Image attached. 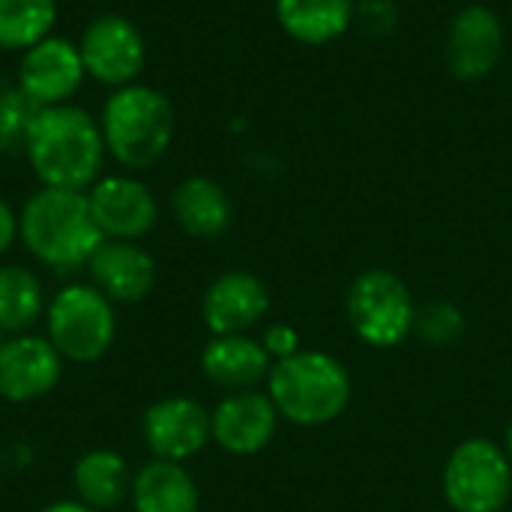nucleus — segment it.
I'll return each mask as SVG.
<instances>
[{"label": "nucleus", "instance_id": "f257e3e1", "mask_svg": "<svg viewBox=\"0 0 512 512\" xmlns=\"http://www.w3.org/2000/svg\"><path fill=\"white\" fill-rule=\"evenodd\" d=\"M24 156L42 186L87 192L105 168V141L99 120L81 105L39 108Z\"/></svg>", "mask_w": 512, "mask_h": 512}, {"label": "nucleus", "instance_id": "f03ea898", "mask_svg": "<svg viewBox=\"0 0 512 512\" xmlns=\"http://www.w3.org/2000/svg\"><path fill=\"white\" fill-rule=\"evenodd\" d=\"M18 240L48 270L69 273L87 267L105 237L93 222L87 192L42 186L18 213Z\"/></svg>", "mask_w": 512, "mask_h": 512}, {"label": "nucleus", "instance_id": "7ed1b4c3", "mask_svg": "<svg viewBox=\"0 0 512 512\" xmlns=\"http://www.w3.org/2000/svg\"><path fill=\"white\" fill-rule=\"evenodd\" d=\"M99 129L108 156L126 171L153 168L174 138V105L150 84L117 87L99 114Z\"/></svg>", "mask_w": 512, "mask_h": 512}, {"label": "nucleus", "instance_id": "20e7f679", "mask_svg": "<svg viewBox=\"0 0 512 512\" xmlns=\"http://www.w3.org/2000/svg\"><path fill=\"white\" fill-rule=\"evenodd\" d=\"M351 393L348 369L324 351H297L273 363L267 375V396L279 417L303 429L339 420L351 405Z\"/></svg>", "mask_w": 512, "mask_h": 512}, {"label": "nucleus", "instance_id": "39448f33", "mask_svg": "<svg viewBox=\"0 0 512 512\" xmlns=\"http://www.w3.org/2000/svg\"><path fill=\"white\" fill-rule=\"evenodd\" d=\"M45 336L63 360L96 363L117 336L114 303L93 285H66L45 306Z\"/></svg>", "mask_w": 512, "mask_h": 512}, {"label": "nucleus", "instance_id": "423d86ee", "mask_svg": "<svg viewBox=\"0 0 512 512\" xmlns=\"http://www.w3.org/2000/svg\"><path fill=\"white\" fill-rule=\"evenodd\" d=\"M345 315L354 336L378 351L399 348L408 336H414L417 303L411 288L390 270H366L360 273L345 297Z\"/></svg>", "mask_w": 512, "mask_h": 512}, {"label": "nucleus", "instance_id": "0eeeda50", "mask_svg": "<svg viewBox=\"0 0 512 512\" xmlns=\"http://www.w3.org/2000/svg\"><path fill=\"white\" fill-rule=\"evenodd\" d=\"M441 486L456 512H504L512 498V462L501 444L468 438L447 456Z\"/></svg>", "mask_w": 512, "mask_h": 512}, {"label": "nucleus", "instance_id": "6e6552de", "mask_svg": "<svg viewBox=\"0 0 512 512\" xmlns=\"http://www.w3.org/2000/svg\"><path fill=\"white\" fill-rule=\"evenodd\" d=\"M78 54L87 78L117 90L135 84L147 60V45L141 30L126 15L108 12V15H96L81 30Z\"/></svg>", "mask_w": 512, "mask_h": 512}, {"label": "nucleus", "instance_id": "1a4fd4ad", "mask_svg": "<svg viewBox=\"0 0 512 512\" xmlns=\"http://www.w3.org/2000/svg\"><path fill=\"white\" fill-rule=\"evenodd\" d=\"M87 72L78 54V42L63 36H45L42 42L21 51L15 87H21L39 108L69 105L81 90Z\"/></svg>", "mask_w": 512, "mask_h": 512}, {"label": "nucleus", "instance_id": "9d476101", "mask_svg": "<svg viewBox=\"0 0 512 512\" xmlns=\"http://www.w3.org/2000/svg\"><path fill=\"white\" fill-rule=\"evenodd\" d=\"M90 213L105 240H141L159 219V204L147 183L132 174L99 177L87 189Z\"/></svg>", "mask_w": 512, "mask_h": 512}, {"label": "nucleus", "instance_id": "9b49d317", "mask_svg": "<svg viewBox=\"0 0 512 512\" xmlns=\"http://www.w3.org/2000/svg\"><path fill=\"white\" fill-rule=\"evenodd\" d=\"M141 435L153 459L189 462L210 441V411L189 396H168L153 402L141 417Z\"/></svg>", "mask_w": 512, "mask_h": 512}, {"label": "nucleus", "instance_id": "f8f14e48", "mask_svg": "<svg viewBox=\"0 0 512 512\" xmlns=\"http://www.w3.org/2000/svg\"><path fill=\"white\" fill-rule=\"evenodd\" d=\"M63 357L48 342V336L18 333L0 345V399L6 402H36L48 396L63 375Z\"/></svg>", "mask_w": 512, "mask_h": 512}, {"label": "nucleus", "instance_id": "ddd939ff", "mask_svg": "<svg viewBox=\"0 0 512 512\" xmlns=\"http://www.w3.org/2000/svg\"><path fill=\"white\" fill-rule=\"evenodd\" d=\"M279 420L282 417L267 393L240 390V393H228L210 411V432L216 447H222L225 453L255 456L273 441Z\"/></svg>", "mask_w": 512, "mask_h": 512}, {"label": "nucleus", "instance_id": "4468645a", "mask_svg": "<svg viewBox=\"0 0 512 512\" xmlns=\"http://www.w3.org/2000/svg\"><path fill=\"white\" fill-rule=\"evenodd\" d=\"M447 66L459 81L486 78L504 54V27L489 6H465L447 30Z\"/></svg>", "mask_w": 512, "mask_h": 512}, {"label": "nucleus", "instance_id": "2eb2a0df", "mask_svg": "<svg viewBox=\"0 0 512 512\" xmlns=\"http://www.w3.org/2000/svg\"><path fill=\"white\" fill-rule=\"evenodd\" d=\"M270 312L267 285L246 270H228L210 282L201 300V318L213 336L249 333Z\"/></svg>", "mask_w": 512, "mask_h": 512}, {"label": "nucleus", "instance_id": "dca6fc26", "mask_svg": "<svg viewBox=\"0 0 512 512\" xmlns=\"http://www.w3.org/2000/svg\"><path fill=\"white\" fill-rule=\"evenodd\" d=\"M90 285L111 303H138L156 285V261L135 240H102L87 261Z\"/></svg>", "mask_w": 512, "mask_h": 512}, {"label": "nucleus", "instance_id": "f3484780", "mask_svg": "<svg viewBox=\"0 0 512 512\" xmlns=\"http://www.w3.org/2000/svg\"><path fill=\"white\" fill-rule=\"evenodd\" d=\"M273 369L270 354L249 333L213 336L201 351V372L210 384L228 393L255 390V384L267 381Z\"/></svg>", "mask_w": 512, "mask_h": 512}, {"label": "nucleus", "instance_id": "a211bd4d", "mask_svg": "<svg viewBox=\"0 0 512 512\" xmlns=\"http://www.w3.org/2000/svg\"><path fill=\"white\" fill-rule=\"evenodd\" d=\"M171 216L189 237L216 240L231 228L234 204L216 180L186 177L171 195Z\"/></svg>", "mask_w": 512, "mask_h": 512}, {"label": "nucleus", "instance_id": "6ab92c4d", "mask_svg": "<svg viewBox=\"0 0 512 512\" xmlns=\"http://www.w3.org/2000/svg\"><path fill=\"white\" fill-rule=\"evenodd\" d=\"M129 501L135 512H198V486L180 462L150 459L132 474Z\"/></svg>", "mask_w": 512, "mask_h": 512}, {"label": "nucleus", "instance_id": "aec40b11", "mask_svg": "<svg viewBox=\"0 0 512 512\" xmlns=\"http://www.w3.org/2000/svg\"><path fill=\"white\" fill-rule=\"evenodd\" d=\"M72 486L84 507L108 512L129 498L132 474L126 468V459L117 456L114 450H90L75 462Z\"/></svg>", "mask_w": 512, "mask_h": 512}, {"label": "nucleus", "instance_id": "412c9836", "mask_svg": "<svg viewBox=\"0 0 512 512\" xmlns=\"http://www.w3.org/2000/svg\"><path fill=\"white\" fill-rule=\"evenodd\" d=\"M351 0H276L282 30L306 45H324L342 36L351 24Z\"/></svg>", "mask_w": 512, "mask_h": 512}, {"label": "nucleus", "instance_id": "4be33fe9", "mask_svg": "<svg viewBox=\"0 0 512 512\" xmlns=\"http://www.w3.org/2000/svg\"><path fill=\"white\" fill-rule=\"evenodd\" d=\"M45 315V288L30 267H0V333H27Z\"/></svg>", "mask_w": 512, "mask_h": 512}, {"label": "nucleus", "instance_id": "5701e85b", "mask_svg": "<svg viewBox=\"0 0 512 512\" xmlns=\"http://www.w3.org/2000/svg\"><path fill=\"white\" fill-rule=\"evenodd\" d=\"M57 24V0H0V48L27 51L51 36Z\"/></svg>", "mask_w": 512, "mask_h": 512}, {"label": "nucleus", "instance_id": "b1692460", "mask_svg": "<svg viewBox=\"0 0 512 512\" xmlns=\"http://www.w3.org/2000/svg\"><path fill=\"white\" fill-rule=\"evenodd\" d=\"M414 333L432 348H450L465 336V312L450 300H432L417 306Z\"/></svg>", "mask_w": 512, "mask_h": 512}, {"label": "nucleus", "instance_id": "393cba45", "mask_svg": "<svg viewBox=\"0 0 512 512\" xmlns=\"http://www.w3.org/2000/svg\"><path fill=\"white\" fill-rule=\"evenodd\" d=\"M36 114L39 105L21 87L0 93V153H24Z\"/></svg>", "mask_w": 512, "mask_h": 512}, {"label": "nucleus", "instance_id": "a878e982", "mask_svg": "<svg viewBox=\"0 0 512 512\" xmlns=\"http://www.w3.org/2000/svg\"><path fill=\"white\" fill-rule=\"evenodd\" d=\"M261 345H264V351L270 354L273 363L288 360V357H294L297 351H303V348H300V333H297L291 324H270V327L264 330Z\"/></svg>", "mask_w": 512, "mask_h": 512}, {"label": "nucleus", "instance_id": "bb28decb", "mask_svg": "<svg viewBox=\"0 0 512 512\" xmlns=\"http://www.w3.org/2000/svg\"><path fill=\"white\" fill-rule=\"evenodd\" d=\"M363 18L369 21L372 18V24H366V30L372 27H378V33H387V30H393L396 27V9L387 3V0H369L366 6H363Z\"/></svg>", "mask_w": 512, "mask_h": 512}, {"label": "nucleus", "instance_id": "cd10ccee", "mask_svg": "<svg viewBox=\"0 0 512 512\" xmlns=\"http://www.w3.org/2000/svg\"><path fill=\"white\" fill-rule=\"evenodd\" d=\"M18 240V213L12 210V204L0 195V255H6L12 249V243Z\"/></svg>", "mask_w": 512, "mask_h": 512}, {"label": "nucleus", "instance_id": "c85d7f7f", "mask_svg": "<svg viewBox=\"0 0 512 512\" xmlns=\"http://www.w3.org/2000/svg\"><path fill=\"white\" fill-rule=\"evenodd\" d=\"M42 512H96V510L84 507L81 501H57V504H48Z\"/></svg>", "mask_w": 512, "mask_h": 512}, {"label": "nucleus", "instance_id": "c756f323", "mask_svg": "<svg viewBox=\"0 0 512 512\" xmlns=\"http://www.w3.org/2000/svg\"><path fill=\"white\" fill-rule=\"evenodd\" d=\"M504 453H507V459L512 462V420L510 426H507V435H504Z\"/></svg>", "mask_w": 512, "mask_h": 512}, {"label": "nucleus", "instance_id": "7c9ffc66", "mask_svg": "<svg viewBox=\"0 0 512 512\" xmlns=\"http://www.w3.org/2000/svg\"><path fill=\"white\" fill-rule=\"evenodd\" d=\"M0 345H3V333H0Z\"/></svg>", "mask_w": 512, "mask_h": 512}]
</instances>
